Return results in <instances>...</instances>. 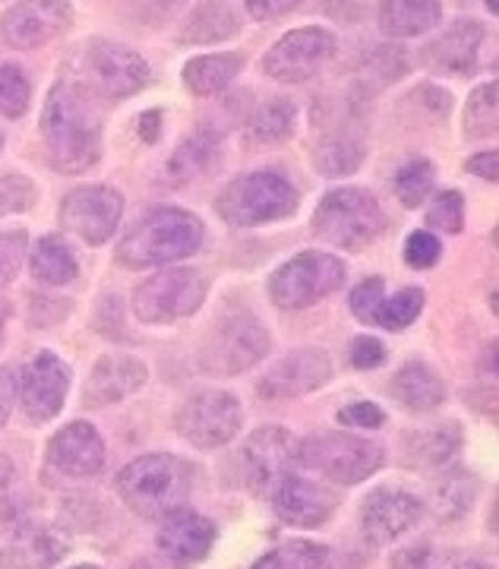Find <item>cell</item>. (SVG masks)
Returning a JSON list of instances; mask_svg holds the SVG:
<instances>
[{"label": "cell", "mask_w": 499, "mask_h": 569, "mask_svg": "<svg viewBox=\"0 0 499 569\" xmlns=\"http://www.w3.org/2000/svg\"><path fill=\"white\" fill-rule=\"evenodd\" d=\"M332 54H336V36L317 26H307L276 41L262 61V70L266 77L279 82H303L317 77L332 61Z\"/></svg>", "instance_id": "11"}, {"label": "cell", "mask_w": 499, "mask_h": 569, "mask_svg": "<svg viewBox=\"0 0 499 569\" xmlns=\"http://www.w3.org/2000/svg\"><path fill=\"white\" fill-rule=\"evenodd\" d=\"M26 247H29V238L26 231H0V288L17 279L22 260H26Z\"/></svg>", "instance_id": "43"}, {"label": "cell", "mask_w": 499, "mask_h": 569, "mask_svg": "<svg viewBox=\"0 0 499 569\" xmlns=\"http://www.w3.org/2000/svg\"><path fill=\"white\" fill-rule=\"evenodd\" d=\"M10 478H13V466H10L7 456H0V490L10 485Z\"/></svg>", "instance_id": "53"}, {"label": "cell", "mask_w": 499, "mask_h": 569, "mask_svg": "<svg viewBox=\"0 0 499 569\" xmlns=\"http://www.w3.org/2000/svg\"><path fill=\"white\" fill-rule=\"evenodd\" d=\"M478 497V481L468 471H452L437 485V509L446 519H456L465 509H471Z\"/></svg>", "instance_id": "37"}, {"label": "cell", "mask_w": 499, "mask_h": 569, "mask_svg": "<svg viewBox=\"0 0 499 569\" xmlns=\"http://www.w3.org/2000/svg\"><path fill=\"white\" fill-rule=\"evenodd\" d=\"M190 490V471L174 456H142L118 475L120 500L146 519L164 516L183 503Z\"/></svg>", "instance_id": "4"}, {"label": "cell", "mask_w": 499, "mask_h": 569, "mask_svg": "<svg viewBox=\"0 0 499 569\" xmlns=\"http://www.w3.org/2000/svg\"><path fill=\"white\" fill-rule=\"evenodd\" d=\"M73 569H99V567H73Z\"/></svg>", "instance_id": "56"}, {"label": "cell", "mask_w": 499, "mask_h": 569, "mask_svg": "<svg viewBox=\"0 0 499 569\" xmlns=\"http://www.w3.org/2000/svg\"><path fill=\"white\" fill-rule=\"evenodd\" d=\"M382 361H386V348H382L380 339H373V336L355 339V346H351V365L358 367V370H373Z\"/></svg>", "instance_id": "47"}, {"label": "cell", "mask_w": 499, "mask_h": 569, "mask_svg": "<svg viewBox=\"0 0 499 569\" xmlns=\"http://www.w3.org/2000/svg\"><path fill=\"white\" fill-rule=\"evenodd\" d=\"M240 63L243 61L234 54H206L183 67V82L197 96H212L238 77Z\"/></svg>", "instance_id": "31"}, {"label": "cell", "mask_w": 499, "mask_h": 569, "mask_svg": "<svg viewBox=\"0 0 499 569\" xmlns=\"http://www.w3.org/2000/svg\"><path fill=\"white\" fill-rule=\"evenodd\" d=\"M3 320H7V310L0 307V339H3Z\"/></svg>", "instance_id": "55"}, {"label": "cell", "mask_w": 499, "mask_h": 569, "mask_svg": "<svg viewBox=\"0 0 499 569\" xmlns=\"http://www.w3.org/2000/svg\"><path fill=\"white\" fill-rule=\"evenodd\" d=\"M82 77L89 86L108 96V99H123L140 92L149 82V63L142 61L137 51L114 44V41H92L82 51Z\"/></svg>", "instance_id": "12"}, {"label": "cell", "mask_w": 499, "mask_h": 569, "mask_svg": "<svg viewBox=\"0 0 499 569\" xmlns=\"http://www.w3.org/2000/svg\"><path fill=\"white\" fill-rule=\"evenodd\" d=\"M13 399H17V373L10 367H0V427L13 411Z\"/></svg>", "instance_id": "49"}, {"label": "cell", "mask_w": 499, "mask_h": 569, "mask_svg": "<svg viewBox=\"0 0 499 569\" xmlns=\"http://www.w3.org/2000/svg\"><path fill=\"white\" fill-rule=\"evenodd\" d=\"M80 266H77V253L58 234L41 238L36 250H32V276L41 284H70L77 279Z\"/></svg>", "instance_id": "29"}, {"label": "cell", "mask_w": 499, "mask_h": 569, "mask_svg": "<svg viewBox=\"0 0 499 569\" xmlns=\"http://www.w3.org/2000/svg\"><path fill=\"white\" fill-rule=\"evenodd\" d=\"M48 459L51 466L58 468L60 475H70V478H89L96 475L104 462V443H101L99 430L86 421L63 427L51 437L48 443Z\"/></svg>", "instance_id": "21"}, {"label": "cell", "mask_w": 499, "mask_h": 569, "mask_svg": "<svg viewBox=\"0 0 499 569\" xmlns=\"http://www.w3.org/2000/svg\"><path fill=\"white\" fill-rule=\"evenodd\" d=\"M36 203V187L26 174H3L0 178V216L26 212Z\"/></svg>", "instance_id": "41"}, {"label": "cell", "mask_w": 499, "mask_h": 569, "mask_svg": "<svg viewBox=\"0 0 499 569\" xmlns=\"http://www.w3.org/2000/svg\"><path fill=\"white\" fill-rule=\"evenodd\" d=\"M497 133V82H483L471 92L465 108V137L483 140Z\"/></svg>", "instance_id": "34"}, {"label": "cell", "mask_w": 499, "mask_h": 569, "mask_svg": "<svg viewBox=\"0 0 499 569\" xmlns=\"http://www.w3.org/2000/svg\"><path fill=\"white\" fill-rule=\"evenodd\" d=\"M298 209V190L276 171H253L231 181L216 200V212L228 224L250 228V224L279 222Z\"/></svg>", "instance_id": "5"}, {"label": "cell", "mask_w": 499, "mask_h": 569, "mask_svg": "<svg viewBox=\"0 0 499 569\" xmlns=\"http://www.w3.org/2000/svg\"><path fill=\"white\" fill-rule=\"evenodd\" d=\"M67 389H70V370H67V365L60 361L58 355L41 351L36 361L26 365L20 377L22 411L32 421H51L63 408Z\"/></svg>", "instance_id": "18"}, {"label": "cell", "mask_w": 499, "mask_h": 569, "mask_svg": "<svg viewBox=\"0 0 499 569\" xmlns=\"http://www.w3.org/2000/svg\"><path fill=\"white\" fill-rule=\"evenodd\" d=\"M341 282H345V263L339 257L307 250L276 269V276L269 279V298L281 310H303L339 291Z\"/></svg>", "instance_id": "6"}, {"label": "cell", "mask_w": 499, "mask_h": 569, "mask_svg": "<svg viewBox=\"0 0 499 569\" xmlns=\"http://www.w3.org/2000/svg\"><path fill=\"white\" fill-rule=\"evenodd\" d=\"M329 550L313 541H291L285 548L266 553L253 569H326Z\"/></svg>", "instance_id": "35"}, {"label": "cell", "mask_w": 499, "mask_h": 569, "mask_svg": "<svg viewBox=\"0 0 499 569\" xmlns=\"http://www.w3.org/2000/svg\"><path fill=\"white\" fill-rule=\"evenodd\" d=\"M363 162V142L348 137V133H336L313 149V168L326 174V178H345L355 174Z\"/></svg>", "instance_id": "32"}, {"label": "cell", "mask_w": 499, "mask_h": 569, "mask_svg": "<svg viewBox=\"0 0 499 569\" xmlns=\"http://www.w3.org/2000/svg\"><path fill=\"white\" fill-rule=\"evenodd\" d=\"M468 171H471V174H478V178H483V181H497V171H499L497 149H493V152H478L475 159H468Z\"/></svg>", "instance_id": "50"}, {"label": "cell", "mask_w": 499, "mask_h": 569, "mask_svg": "<svg viewBox=\"0 0 499 569\" xmlns=\"http://www.w3.org/2000/svg\"><path fill=\"white\" fill-rule=\"evenodd\" d=\"M442 20L440 0H382L380 26L392 39H415Z\"/></svg>", "instance_id": "26"}, {"label": "cell", "mask_w": 499, "mask_h": 569, "mask_svg": "<svg viewBox=\"0 0 499 569\" xmlns=\"http://www.w3.org/2000/svg\"><path fill=\"white\" fill-rule=\"evenodd\" d=\"M269 500L276 503L285 522L300 526V529L322 526L332 516V509H336V493L332 490L322 488L317 481H307L300 475H291V471L281 478V485L272 490Z\"/></svg>", "instance_id": "20"}, {"label": "cell", "mask_w": 499, "mask_h": 569, "mask_svg": "<svg viewBox=\"0 0 499 569\" xmlns=\"http://www.w3.org/2000/svg\"><path fill=\"white\" fill-rule=\"evenodd\" d=\"M389 392L408 411H433L446 402V383L440 380V373L423 361H411L401 367Z\"/></svg>", "instance_id": "25"}, {"label": "cell", "mask_w": 499, "mask_h": 569, "mask_svg": "<svg viewBox=\"0 0 499 569\" xmlns=\"http://www.w3.org/2000/svg\"><path fill=\"white\" fill-rule=\"evenodd\" d=\"M423 310V291L420 288H405L392 298H382L377 313H373V323H380L382 329H392V332H401L408 326L415 323Z\"/></svg>", "instance_id": "36"}, {"label": "cell", "mask_w": 499, "mask_h": 569, "mask_svg": "<svg viewBox=\"0 0 499 569\" xmlns=\"http://www.w3.org/2000/svg\"><path fill=\"white\" fill-rule=\"evenodd\" d=\"M433 190V164L423 162V159H415L408 162L405 168H399L396 174V197L401 200V206L415 209L420 206Z\"/></svg>", "instance_id": "38"}, {"label": "cell", "mask_w": 499, "mask_h": 569, "mask_svg": "<svg viewBox=\"0 0 499 569\" xmlns=\"http://www.w3.org/2000/svg\"><path fill=\"white\" fill-rule=\"evenodd\" d=\"M291 133H295V104L288 99H272L250 118V137L257 142H281Z\"/></svg>", "instance_id": "33"}, {"label": "cell", "mask_w": 499, "mask_h": 569, "mask_svg": "<svg viewBox=\"0 0 499 569\" xmlns=\"http://www.w3.org/2000/svg\"><path fill=\"white\" fill-rule=\"evenodd\" d=\"M401 563H408L411 569H430V557L423 550H411V553H401Z\"/></svg>", "instance_id": "51"}, {"label": "cell", "mask_w": 499, "mask_h": 569, "mask_svg": "<svg viewBox=\"0 0 499 569\" xmlns=\"http://www.w3.org/2000/svg\"><path fill=\"white\" fill-rule=\"evenodd\" d=\"M440 253L442 244L437 241V234H430V231H415L405 241V263L411 266V269H430V266H437Z\"/></svg>", "instance_id": "44"}, {"label": "cell", "mask_w": 499, "mask_h": 569, "mask_svg": "<svg viewBox=\"0 0 499 569\" xmlns=\"http://www.w3.org/2000/svg\"><path fill=\"white\" fill-rule=\"evenodd\" d=\"M339 421L345 427H360V430H370V427H380L382 421H386V415H382V408L373 406V402H355V406L341 408Z\"/></svg>", "instance_id": "46"}, {"label": "cell", "mask_w": 499, "mask_h": 569, "mask_svg": "<svg viewBox=\"0 0 499 569\" xmlns=\"http://www.w3.org/2000/svg\"><path fill=\"white\" fill-rule=\"evenodd\" d=\"M156 545H159L161 560H168L171 567H193V563L206 560L216 545V526L209 519H202L200 512L178 507L161 516Z\"/></svg>", "instance_id": "17"}, {"label": "cell", "mask_w": 499, "mask_h": 569, "mask_svg": "<svg viewBox=\"0 0 499 569\" xmlns=\"http://www.w3.org/2000/svg\"><path fill=\"white\" fill-rule=\"evenodd\" d=\"M295 459H298V447L281 427H260L240 452L247 488L257 497H272V490L279 488L281 478L291 471Z\"/></svg>", "instance_id": "15"}, {"label": "cell", "mask_w": 499, "mask_h": 569, "mask_svg": "<svg viewBox=\"0 0 499 569\" xmlns=\"http://www.w3.org/2000/svg\"><path fill=\"white\" fill-rule=\"evenodd\" d=\"M483 44V26L475 20L452 22L440 39L427 48V63L437 73H449V77H465L475 70Z\"/></svg>", "instance_id": "22"}, {"label": "cell", "mask_w": 499, "mask_h": 569, "mask_svg": "<svg viewBox=\"0 0 499 569\" xmlns=\"http://www.w3.org/2000/svg\"><path fill=\"white\" fill-rule=\"evenodd\" d=\"M386 231V212L373 193L360 187H339L322 197L313 212V234L341 250H360Z\"/></svg>", "instance_id": "3"}, {"label": "cell", "mask_w": 499, "mask_h": 569, "mask_svg": "<svg viewBox=\"0 0 499 569\" xmlns=\"http://www.w3.org/2000/svg\"><path fill=\"white\" fill-rule=\"evenodd\" d=\"M70 26H73V10L67 0H20L0 17V41L29 51L58 39Z\"/></svg>", "instance_id": "14"}, {"label": "cell", "mask_w": 499, "mask_h": 569, "mask_svg": "<svg viewBox=\"0 0 499 569\" xmlns=\"http://www.w3.org/2000/svg\"><path fill=\"white\" fill-rule=\"evenodd\" d=\"M298 462L339 485H360L382 466V449L351 433H320L300 443Z\"/></svg>", "instance_id": "7"}, {"label": "cell", "mask_w": 499, "mask_h": 569, "mask_svg": "<svg viewBox=\"0 0 499 569\" xmlns=\"http://www.w3.org/2000/svg\"><path fill=\"white\" fill-rule=\"evenodd\" d=\"M41 137L58 171L80 174L101 156V108L77 82H58L41 114Z\"/></svg>", "instance_id": "1"}, {"label": "cell", "mask_w": 499, "mask_h": 569, "mask_svg": "<svg viewBox=\"0 0 499 569\" xmlns=\"http://www.w3.org/2000/svg\"><path fill=\"white\" fill-rule=\"evenodd\" d=\"M332 377V365L320 348H303L288 358H281L260 383V396L266 399H295L320 389Z\"/></svg>", "instance_id": "19"}, {"label": "cell", "mask_w": 499, "mask_h": 569, "mask_svg": "<svg viewBox=\"0 0 499 569\" xmlns=\"http://www.w3.org/2000/svg\"><path fill=\"white\" fill-rule=\"evenodd\" d=\"M405 73V54L401 48H377L367 63H363V82L370 86H386V82H396Z\"/></svg>", "instance_id": "40"}, {"label": "cell", "mask_w": 499, "mask_h": 569, "mask_svg": "<svg viewBox=\"0 0 499 569\" xmlns=\"http://www.w3.org/2000/svg\"><path fill=\"white\" fill-rule=\"evenodd\" d=\"M146 383V365L140 358L130 355H104L89 383H86V402L89 406H114L120 399H127L130 392Z\"/></svg>", "instance_id": "23"}, {"label": "cell", "mask_w": 499, "mask_h": 569, "mask_svg": "<svg viewBox=\"0 0 499 569\" xmlns=\"http://www.w3.org/2000/svg\"><path fill=\"white\" fill-rule=\"evenodd\" d=\"M219 159V133L212 130H197L190 140L178 146V152L168 162V178L171 183H183L200 178L202 171H209V164Z\"/></svg>", "instance_id": "28"}, {"label": "cell", "mask_w": 499, "mask_h": 569, "mask_svg": "<svg viewBox=\"0 0 499 569\" xmlns=\"http://www.w3.org/2000/svg\"><path fill=\"white\" fill-rule=\"evenodd\" d=\"M427 222L433 224V228H440V231L459 234L461 224H465V200H461L459 190L440 193L433 200V206H430V212H427Z\"/></svg>", "instance_id": "42"}, {"label": "cell", "mask_w": 499, "mask_h": 569, "mask_svg": "<svg viewBox=\"0 0 499 569\" xmlns=\"http://www.w3.org/2000/svg\"><path fill=\"white\" fill-rule=\"evenodd\" d=\"M240 421H243V411L238 399L221 389H202L197 396H190L178 411L180 437L206 449L224 447L228 440H234Z\"/></svg>", "instance_id": "10"}, {"label": "cell", "mask_w": 499, "mask_h": 569, "mask_svg": "<svg viewBox=\"0 0 499 569\" xmlns=\"http://www.w3.org/2000/svg\"><path fill=\"white\" fill-rule=\"evenodd\" d=\"M123 216V197L111 187H77L60 203V222L86 244H104Z\"/></svg>", "instance_id": "13"}, {"label": "cell", "mask_w": 499, "mask_h": 569, "mask_svg": "<svg viewBox=\"0 0 499 569\" xmlns=\"http://www.w3.org/2000/svg\"><path fill=\"white\" fill-rule=\"evenodd\" d=\"M202 244V222L183 209H156L146 216L118 247V260L127 269H146L183 260Z\"/></svg>", "instance_id": "2"}, {"label": "cell", "mask_w": 499, "mask_h": 569, "mask_svg": "<svg viewBox=\"0 0 499 569\" xmlns=\"http://www.w3.org/2000/svg\"><path fill=\"white\" fill-rule=\"evenodd\" d=\"M382 301V279L370 276L367 282H360L351 295V313L358 317L360 323H373V313Z\"/></svg>", "instance_id": "45"}, {"label": "cell", "mask_w": 499, "mask_h": 569, "mask_svg": "<svg viewBox=\"0 0 499 569\" xmlns=\"http://www.w3.org/2000/svg\"><path fill=\"white\" fill-rule=\"evenodd\" d=\"M461 447L459 425H430L418 427L405 437V456L415 466H442L449 462Z\"/></svg>", "instance_id": "27"}, {"label": "cell", "mask_w": 499, "mask_h": 569, "mask_svg": "<svg viewBox=\"0 0 499 569\" xmlns=\"http://www.w3.org/2000/svg\"><path fill=\"white\" fill-rule=\"evenodd\" d=\"M452 569H490V567H483V563H475V560H465V563H456Z\"/></svg>", "instance_id": "54"}, {"label": "cell", "mask_w": 499, "mask_h": 569, "mask_svg": "<svg viewBox=\"0 0 499 569\" xmlns=\"http://www.w3.org/2000/svg\"><path fill=\"white\" fill-rule=\"evenodd\" d=\"M269 355V332L253 313H231L216 323L200 351V365L206 373H243L253 365H260Z\"/></svg>", "instance_id": "8"}, {"label": "cell", "mask_w": 499, "mask_h": 569, "mask_svg": "<svg viewBox=\"0 0 499 569\" xmlns=\"http://www.w3.org/2000/svg\"><path fill=\"white\" fill-rule=\"evenodd\" d=\"M63 553H67V545L58 535L26 526L13 531V538L0 548V569H48L54 567Z\"/></svg>", "instance_id": "24"}, {"label": "cell", "mask_w": 499, "mask_h": 569, "mask_svg": "<svg viewBox=\"0 0 499 569\" xmlns=\"http://www.w3.org/2000/svg\"><path fill=\"white\" fill-rule=\"evenodd\" d=\"M206 301V279L197 269H164L146 279L133 295V310L142 323H174L197 313Z\"/></svg>", "instance_id": "9"}, {"label": "cell", "mask_w": 499, "mask_h": 569, "mask_svg": "<svg viewBox=\"0 0 499 569\" xmlns=\"http://www.w3.org/2000/svg\"><path fill=\"white\" fill-rule=\"evenodd\" d=\"M238 32V20L231 13V7H224L221 0H206L200 3L187 26L180 29V41L187 44H212V41L231 39Z\"/></svg>", "instance_id": "30"}, {"label": "cell", "mask_w": 499, "mask_h": 569, "mask_svg": "<svg viewBox=\"0 0 499 569\" xmlns=\"http://www.w3.org/2000/svg\"><path fill=\"white\" fill-rule=\"evenodd\" d=\"M29 80L17 63H3L0 67V114L3 118H22L29 108Z\"/></svg>", "instance_id": "39"}, {"label": "cell", "mask_w": 499, "mask_h": 569, "mask_svg": "<svg viewBox=\"0 0 499 569\" xmlns=\"http://www.w3.org/2000/svg\"><path fill=\"white\" fill-rule=\"evenodd\" d=\"M156 121H159V111L146 114V118H142V121H140L142 137H146V140H156V127H152V123H156Z\"/></svg>", "instance_id": "52"}, {"label": "cell", "mask_w": 499, "mask_h": 569, "mask_svg": "<svg viewBox=\"0 0 499 569\" xmlns=\"http://www.w3.org/2000/svg\"><path fill=\"white\" fill-rule=\"evenodd\" d=\"M303 0H247V10L253 20H279L285 13H291Z\"/></svg>", "instance_id": "48"}, {"label": "cell", "mask_w": 499, "mask_h": 569, "mask_svg": "<svg viewBox=\"0 0 499 569\" xmlns=\"http://www.w3.org/2000/svg\"><path fill=\"white\" fill-rule=\"evenodd\" d=\"M423 516V503L415 493L399 488H377L360 509V529L363 538L373 545H389L401 538L408 529L418 526V519Z\"/></svg>", "instance_id": "16"}]
</instances>
